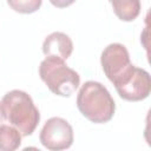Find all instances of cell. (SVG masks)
<instances>
[{
  "label": "cell",
  "instance_id": "cell-1",
  "mask_svg": "<svg viewBox=\"0 0 151 151\" xmlns=\"http://www.w3.org/2000/svg\"><path fill=\"white\" fill-rule=\"evenodd\" d=\"M0 113L2 119L17 127L22 137L31 136L40 122V113L33 99L21 90H12L2 97Z\"/></svg>",
  "mask_w": 151,
  "mask_h": 151
},
{
  "label": "cell",
  "instance_id": "cell-2",
  "mask_svg": "<svg viewBox=\"0 0 151 151\" xmlns=\"http://www.w3.org/2000/svg\"><path fill=\"white\" fill-rule=\"evenodd\" d=\"M79 112L94 124H104L113 118L116 103L107 88L98 81H85L77 96Z\"/></svg>",
  "mask_w": 151,
  "mask_h": 151
},
{
  "label": "cell",
  "instance_id": "cell-3",
  "mask_svg": "<svg viewBox=\"0 0 151 151\" xmlns=\"http://www.w3.org/2000/svg\"><path fill=\"white\" fill-rule=\"evenodd\" d=\"M39 76L48 90L60 97H70L80 85V76L65 60L46 57L39 66Z\"/></svg>",
  "mask_w": 151,
  "mask_h": 151
},
{
  "label": "cell",
  "instance_id": "cell-4",
  "mask_svg": "<svg viewBox=\"0 0 151 151\" xmlns=\"http://www.w3.org/2000/svg\"><path fill=\"white\" fill-rule=\"evenodd\" d=\"M113 85L119 97L127 101L144 100L151 92V78L149 72L134 65Z\"/></svg>",
  "mask_w": 151,
  "mask_h": 151
},
{
  "label": "cell",
  "instance_id": "cell-5",
  "mask_svg": "<svg viewBox=\"0 0 151 151\" xmlns=\"http://www.w3.org/2000/svg\"><path fill=\"white\" fill-rule=\"evenodd\" d=\"M73 138L71 124L60 117H52L46 120L39 134L40 143L50 151H61L71 147Z\"/></svg>",
  "mask_w": 151,
  "mask_h": 151
},
{
  "label": "cell",
  "instance_id": "cell-6",
  "mask_svg": "<svg viewBox=\"0 0 151 151\" xmlns=\"http://www.w3.org/2000/svg\"><path fill=\"white\" fill-rule=\"evenodd\" d=\"M100 64L105 76L112 84H116L122 77H124L132 66L129 51L119 42L110 44L103 50Z\"/></svg>",
  "mask_w": 151,
  "mask_h": 151
},
{
  "label": "cell",
  "instance_id": "cell-7",
  "mask_svg": "<svg viewBox=\"0 0 151 151\" xmlns=\"http://www.w3.org/2000/svg\"><path fill=\"white\" fill-rule=\"evenodd\" d=\"M73 51L71 38L63 32H53L47 35L42 42V52L45 57L66 60Z\"/></svg>",
  "mask_w": 151,
  "mask_h": 151
},
{
  "label": "cell",
  "instance_id": "cell-8",
  "mask_svg": "<svg viewBox=\"0 0 151 151\" xmlns=\"http://www.w3.org/2000/svg\"><path fill=\"white\" fill-rule=\"evenodd\" d=\"M109 2L122 21H133L140 13V0H109Z\"/></svg>",
  "mask_w": 151,
  "mask_h": 151
},
{
  "label": "cell",
  "instance_id": "cell-9",
  "mask_svg": "<svg viewBox=\"0 0 151 151\" xmlns=\"http://www.w3.org/2000/svg\"><path fill=\"white\" fill-rule=\"evenodd\" d=\"M21 133L13 125L0 124V151H14L21 145Z\"/></svg>",
  "mask_w": 151,
  "mask_h": 151
},
{
  "label": "cell",
  "instance_id": "cell-10",
  "mask_svg": "<svg viewBox=\"0 0 151 151\" xmlns=\"http://www.w3.org/2000/svg\"><path fill=\"white\" fill-rule=\"evenodd\" d=\"M7 4L13 11L18 13L31 14L40 8L42 0H7Z\"/></svg>",
  "mask_w": 151,
  "mask_h": 151
},
{
  "label": "cell",
  "instance_id": "cell-11",
  "mask_svg": "<svg viewBox=\"0 0 151 151\" xmlns=\"http://www.w3.org/2000/svg\"><path fill=\"white\" fill-rule=\"evenodd\" d=\"M50 2L57 8H65L76 2V0H50Z\"/></svg>",
  "mask_w": 151,
  "mask_h": 151
},
{
  "label": "cell",
  "instance_id": "cell-12",
  "mask_svg": "<svg viewBox=\"0 0 151 151\" xmlns=\"http://www.w3.org/2000/svg\"><path fill=\"white\" fill-rule=\"evenodd\" d=\"M2 122V116H1V113H0V123Z\"/></svg>",
  "mask_w": 151,
  "mask_h": 151
}]
</instances>
